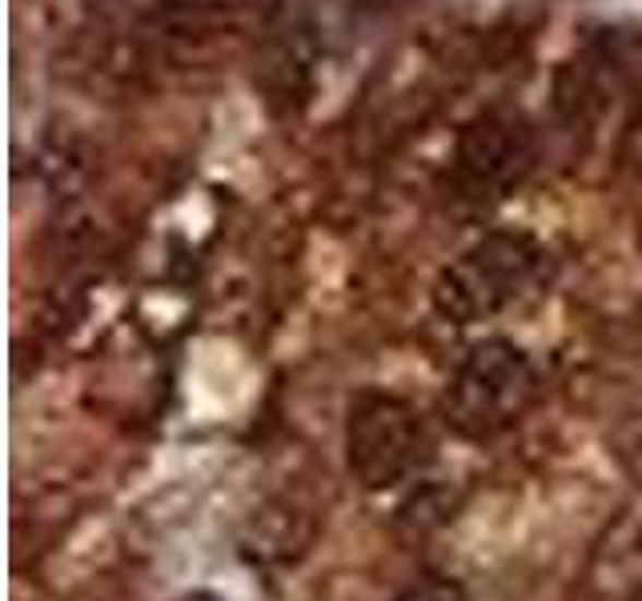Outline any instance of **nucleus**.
Segmentation results:
<instances>
[{"label": "nucleus", "mask_w": 642, "mask_h": 601, "mask_svg": "<svg viewBox=\"0 0 642 601\" xmlns=\"http://www.w3.org/2000/svg\"><path fill=\"white\" fill-rule=\"evenodd\" d=\"M546 273V249L526 233H486L433 281V309L454 325H478L519 305Z\"/></svg>", "instance_id": "obj_1"}, {"label": "nucleus", "mask_w": 642, "mask_h": 601, "mask_svg": "<svg viewBox=\"0 0 642 601\" xmlns=\"http://www.w3.org/2000/svg\"><path fill=\"white\" fill-rule=\"evenodd\" d=\"M538 397V369L507 337L469 345L442 393L445 425L466 442H490L507 433Z\"/></svg>", "instance_id": "obj_2"}, {"label": "nucleus", "mask_w": 642, "mask_h": 601, "mask_svg": "<svg viewBox=\"0 0 642 601\" xmlns=\"http://www.w3.org/2000/svg\"><path fill=\"white\" fill-rule=\"evenodd\" d=\"M346 461L370 493L397 490L426 473L433 437L409 401L394 393H358L346 418Z\"/></svg>", "instance_id": "obj_3"}, {"label": "nucleus", "mask_w": 642, "mask_h": 601, "mask_svg": "<svg viewBox=\"0 0 642 601\" xmlns=\"http://www.w3.org/2000/svg\"><path fill=\"white\" fill-rule=\"evenodd\" d=\"M534 165L531 124L510 109H486L462 129L454 153L457 184L469 196H502Z\"/></svg>", "instance_id": "obj_4"}, {"label": "nucleus", "mask_w": 642, "mask_h": 601, "mask_svg": "<svg viewBox=\"0 0 642 601\" xmlns=\"http://www.w3.org/2000/svg\"><path fill=\"white\" fill-rule=\"evenodd\" d=\"M309 76H313V40H309L306 25H277L270 28V37L261 45L258 57V81L265 88V100L270 105H282L289 109L294 100H306L309 93Z\"/></svg>", "instance_id": "obj_5"}, {"label": "nucleus", "mask_w": 642, "mask_h": 601, "mask_svg": "<svg viewBox=\"0 0 642 601\" xmlns=\"http://www.w3.org/2000/svg\"><path fill=\"white\" fill-rule=\"evenodd\" d=\"M394 601H469V593L462 581H454V577L430 574V577H418L414 586L402 589Z\"/></svg>", "instance_id": "obj_6"}, {"label": "nucleus", "mask_w": 642, "mask_h": 601, "mask_svg": "<svg viewBox=\"0 0 642 601\" xmlns=\"http://www.w3.org/2000/svg\"><path fill=\"white\" fill-rule=\"evenodd\" d=\"M174 9H210V4H222V0H165Z\"/></svg>", "instance_id": "obj_7"}, {"label": "nucleus", "mask_w": 642, "mask_h": 601, "mask_svg": "<svg viewBox=\"0 0 642 601\" xmlns=\"http://www.w3.org/2000/svg\"><path fill=\"white\" fill-rule=\"evenodd\" d=\"M181 601H222L217 593H210V589H193V593H186Z\"/></svg>", "instance_id": "obj_8"}]
</instances>
